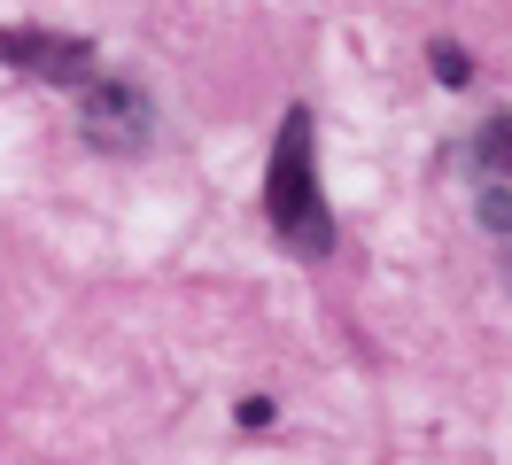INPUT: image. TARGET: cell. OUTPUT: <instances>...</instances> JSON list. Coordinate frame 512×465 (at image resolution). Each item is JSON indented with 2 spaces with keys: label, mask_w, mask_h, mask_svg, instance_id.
I'll use <instances>...</instances> for the list:
<instances>
[{
  "label": "cell",
  "mask_w": 512,
  "mask_h": 465,
  "mask_svg": "<svg viewBox=\"0 0 512 465\" xmlns=\"http://www.w3.org/2000/svg\"><path fill=\"white\" fill-rule=\"evenodd\" d=\"M466 171L489 186H512V109H497L481 132H466Z\"/></svg>",
  "instance_id": "4"
},
{
  "label": "cell",
  "mask_w": 512,
  "mask_h": 465,
  "mask_svg": "<svg viewBox=\"0 0 512 465\" xmlns=\"http://www.w3.org/2000/svg\"><path fill=\"white\" fill-rule=\"evenodd\" d=\"M427 70H435V86H466V78H474V55H466V47H458V39H427Z\"/></svg>",
  "instance_id": "5"
},
{
  "label": "cell",
  "mask_w": 512,
  "mask_h": 465,
  "mask_svg": "<svg viewBox=\"0 0 512 465\" xmlns=\"http://www.w3.org/2000/svg\"><path fill=\"white\" fill-rule=\"evenodd\" d=\"M0 62L24 78H47V86H94V39H78V31L0 24Z\"/></svg>",
  "instance_id": "3"
},
{
  "label": "cell",
  "mask_w": 512,
  "mask_h": 465,
  "mask_svg": "<svg viewBox=\"0 0 512 465\" xmlns=\"http://www.w3.org/2000/svg\"><path fill=\"white\" fill-rule=\"evenodd\" d=\"M264 217L288 256L303 264H326L334 256V210H326V186H319V117L295 101L280 132H272V163H264Z\"/></svg>",
  "instance_id": "1"
},
{
  "label": "cell",
  "mask_w": 512,
  "mask_h": 465,
  "mask_svg": "<svg viewBox=\"0 0 512 465\" xmlns=\"http://www.w3.org/2000/svg\"><path fill=\"white\" fill-rule=\"evenodd\" d=\"M233 419H241V427H272V419H280V403H272V396H241V411H233Z\"/></svg>",
  "instance_id": "7"
},
{
  "label": "cell",
  "mask_w": 512,
  "mask_h": 465,
  "mask_svg": "<svg viewBox=\"0 0 512 465\" xmlns=\"http://www.w3.org/2000/svg\"><path fill=\"white\" fill-rule=\"evenodd\" d=\"M78 124L101 155H140L156 140V101H148L140 78H94L78 93Z\"/></svg>",
  "instance_id": "2"
},
{
  "label": "cell",
  "mask_w": 512,
  "mask_h": 465,
  "mask_svg": "<svg viewBox=\"0 0 512 465\" xmlns=\"http://www.w3.org/2000/svg\"><path fill=\"white\" fill-rule=\"evenodd\" d=\"M474 217H481V225H489V233H512V186H481Z\"/></svg>",
  "instance_id": "6"
}]
</instances>
